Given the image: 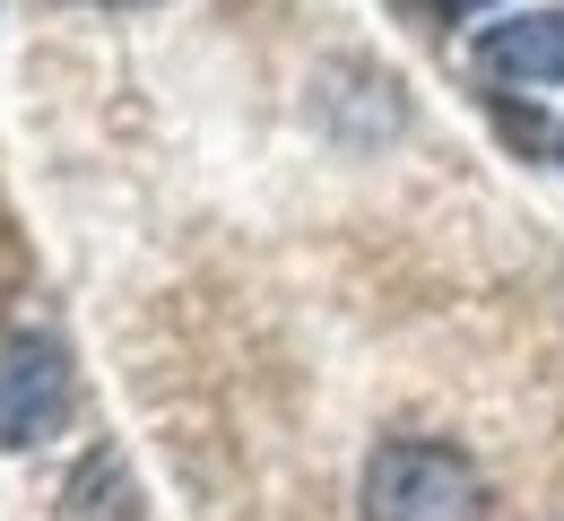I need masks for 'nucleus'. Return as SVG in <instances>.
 <instances>
[{
    "mask_svg": "<svg viewBox=\"0 0 564 521\" xmlns=\"http://www.w3.org/2000/svg\"><path fill=\"white\" fill-rule=\"evenodd\" d=\"M434 9H443V18H469V9H487V0H434Z\"/></svg>",
    "mask_w": 564,
    "mask_h": 521,
    "instance_id": "20e7f679",
    "label": "nucleus"
},
{
    "mask_svg": "<svg viewBox=\"0 0 564 521\" xmlns=\"http://www.w3.org/2000/svg\"><path fill=\"white\" fill-rule=\"evenodd\" d=\"M70 400H78V373L62 357V339L44 330H9L0 339V444H44L70 426Z\"/></svg>",
    "mask_w": 564,
    "mask_h": 521,
    "instance_id": "f03ea898",
    "label": "nucleus"
},
{
    "mask_svg": "<svg viewBox=\"0 0 564 521\" xmlns=\"http://www.w3.org/2000/svg\"><path fill=\"white\" fill-rule=\"evenodd\" d=\"M487 469L460 444L391 435L365 460V521H487Z\"/></svg>",
    "mask_w": 564,
    "mask_h": 521,
    "instance_id": "f257e3e1",
    "label": "nucleus"
},
{
    "mask_svg": "<svg viewBox=\"0 0 564 521\" xmlns=\"http://www.w3.org/2000/svg\"><path fill=\"white\" fill-rule=\"evenodd\" d=\"M96 9H148V0H96Z\"/></svg>",
    "mask_w": 564,
    "mask_h": 521,
    "instance_id": "39448f33",
    "label": "nucleus"
},
{
    "mask_svg": "<svg viewBox=\"0 0 564 521\" xmlns=\"http://www.w3.org/2000/svg\"><path fill=\"white\" fill-rule=\"evenodd\" d=\"M478 70L503 87H556L564 78V9H530L478 35Z\"/></svg>",
    "mask_w": 564,
    "mask_h": 521,
    "instance_id": "7ed1b4c3",
    "label": "nucleus"
}]
</instances>
